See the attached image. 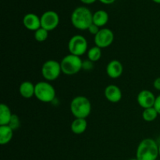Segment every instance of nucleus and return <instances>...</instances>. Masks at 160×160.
Returning a JSON list of instances; mask_svg holds the SVG:
<instances>
[{"label":"nucleus","mask_w":160,"mask_h":160,"mask_svg":"<svg viewBox=\"0 0 160 160\" xmlns=\"http://www.w3.org/2000/svg\"><path fill=\"white\" fill-rule=\"evenodd\" d=\"M12 113L9 106L4 103L0 104V126L8 125L11 120Z\"/></svg>","instance_id":"obj_18"},{"label":"nucleus","mask_w":160,"mask_h":160,"mask_svg":"<svg viewBox=\"0 0 160 160\" xmlns=\"http://www.w3.org/2000/svg\"><path fill=\"white\" fill-rule=\"evenodd\" d=\"M34 39L38 42H43L47 40L48 37V31L44 28H40L37 31H34Z\"/></svg>","instance_id":"obj_21"},{"label":"nucleus","mask_w":160,"mask_h":160,"mask_svg":"<svg viewBox=\"0 0 160 160\" xmlns=\"http://www.w3.org/2000/svg\"><path fill=\"white\" fill-rule=\"evenodd\" d=\"M159 113L154 107L144 109L142 112V118L146 122H152L157 119Z\"/></svg>","instance_id":"obj_20"},{"label":"nucleus","mask_w":160,"mask_h":160,"mask_svg":"<svg viewBox=\"0 0 160 160\" xmlns=\"http://www.w3.org/2000/svg\"><path fill=\"white\" fill-rule=\"evenodd\" d=\"M106 73L112 79H117L120 78L123 72V67L121 62L117 59H112L109 61L106 66Z\"/></svg>","instance_id":"obj_11"},{"label":"nucleus","mask_w":160,"mask_h":160,"mask_svg":"<svg viewBox=\"0 0 160 160\" xmlns=\"http://www.w3.org/2000/svg\"><path fill=\"white\" fill-rule=\"evenodd\" d=\"M83 60L80 56L69 54L64 56L60 62L61 70L63 74L73 76L82 70Z\"/></svg>","instance_id":"obj_4"},{"label":"nucleus","mask_w":160,"mask_h":160,"mask_svg":"<svg viewBox=\"0 0 160 160\" xmlns=\"http://www.w3.org/2000/svg\"><path fill=\"white\" fill-rule=\"evenodd\" d=\"M104 95L106 99L112 103H117L121 100L122 92L116 84H109L105 88Z\"/></svg>","instance_id":"obj_13"},{"label":"nucleus","mask_w":160,"mask_h":160,"mask_svg":"<svg viewBox=\"0 0 160 160\" xmlns=\"http://www.w3.org/2000/svg\"><path fill=\"white\" fill-rule=\"evenodd\" d=\"M70 20L76 29L85 31L93 23V13L88 8L79 6L73 11Z\"/></svg>","instance_id":"obj_1"},{"label":"nucleus","mask_w":160,"mask_h":160,"mask_svg":"<svg viewBox=\"0 0 160 160\" xmlns=\"http://www.w3.org/2000/svg\"><path fill=\"white\" fill-rule=\"evenodd\" d=\"M19 92L23 98L28 99L32 98L35 93V84L29 81H23L19 87Z\"/></svg>","instance_id":"obj_14"},{"label":"nucleus","mask_w":160,"mask_h":160,"mask_svg":"<svg viewBox=\"0 0 160 160\" xmlns=\"http://www.w3.org/2000/svg\"><path fill=\"white\" fill-rule=\"evenodd\" d=\"M94 67V62H92L89 59H86V60L83 61V64H82V70H92Z\"/></svg>","instance_id":"obj_23"},{"label":"nucleus","mask_w":160,"mask_h":160,"mask_svg":"<svg viewBox=\"0 0 160 160\" xmlns=\"http://www.w3.org/2000/svg\"><path fill=\"white\" fill-rule=\"evenodd\" d=\"M70 109L75 118L86 119L92 112V103L87 97L78 95L72 99Z\"/></svg>","instance_id":"obj_3"},{"label":"nucleus","mask_w":160,"mask_h":160,"mask_svg":"<svg viewBox=\"0 0 160 160\" xmlns=\"http://www.w3.org/2000/svg\"><path fill=\"white\" fill-rule=\"evenodd\" d=\"M59 23V17L56 12L48 10L41 16V25L44 29L49 31H53L58 27Z\"/></svg>","instance_id":"obj_9"},{"label":"nucleus","mask_w":160,"mask_h":160,"mask_svg":"<svg viewBox=\"0 0 160 160\" xmlns=\"http://www.w3.org/2000/svg\"><path fill=\"white\" fill-rule=\"evenodd\" d=\"M55 88L48 81H40L35 84L34 96L38 101L45 103L52 102L56 98Z\"/></svg>","instance_id":"obj_5"},{"label":"nucleus","mask_w":160,"mask_h":160,"mask_svg":"<svg viewBox=\"0 0 160 160\" xmlns=\"http://www.w3.org/2000/svg\"><path fill=\"white\" fill-rule=\"evenodd\" d=\"M98 1H99L100 2L102 3V4L111 5V4H112V3L115 2L116 0H98Z\"/></svg>","instance_id":"obj_27"},{"label":"nucleus","mask_w":160,"mask_h":160,"mask_svg":"<svg viewBox=\"0 0 160 160\" xmlns=\"http://www.w3.org/2000/svg\"><path fill=\"white\" fill-rule=\"evenodd\" d=\"M109 21V14L103 9L97 10L93 13V23L99 27L100 28L104 27Z\"/></svg>","instance_id":"obj_17"},{"label":"nucleus","mask_w":160,"mask_h":160,"mask_svg":"<svg viewBox=\"0 0 160 160\" xmlns=\"http://www.w3.org/2000/svg\"><path fill=\"white\" fill-rule=\"evenodd\" d=\"M114 41V34L109 28H101L98 34L94 37V42L96 46L100 48H108Z\"/></svg>","instance_id":"obj_8"},{"label":"nucleus","mask_w":160,"mask_h":160,"mask_svg":"<svg viewBox=\"0 0 160 160\" xmlns=\"http://www.w3.org/2000/svg\"><path fill=\"white\" fill-rule=\"evenodd\" d=\"M159 144L152 138H145L138 144L136 150L138 160H157Z\"/></svg>","instance_id":"obj_2"},{"label":"nucleus","mask_w":160,"mask_h":160,"mask_svg":"<svg viewBox=\"0 0 160 160\" xmlns=\"http://www.w3.org/2000/svg\"><path fill=\"white\" fill-rule=\"evenodd\" d=\"M100 29H101V28H100L99 27H98V26H97V25H95V24H94V23H92V24L91 25V26L88 28V31H89V33H90L91 34H92V35L95 36L97 34H98V31H100Z\"/></svg>","instance_id":"obj_24"},{"label":"nucleus","mask_w":160,"mask_h":160,"mask_svg":"<svg viewBox=\"0 0 160 160\" xmlns=\"http://www.w3.org/2000/svg\"><path fill=\"white\" fill-rule=\"evenodd\" d=\"M42 75L47 81H56L62 73L60 62L54 59L45 61L42 67Z\"/></svg>","instance_id":"obj_7"},{"label":"nucleus","mask_w":160,"mask_h":160,"mask_svg":"<svg viewBox=\"0 0 160 160\" xmlns=\"http://www.w3.org/2000/svg\"><path fill=\"white\" fill-rule=\"evenodd\" d=\"M156 97L154 94L149 90H142L138 93L137 96V102L142 108L148 109V108L154 107L156 102Z\"/></svg>","instance_id":"obj_10"},{"label":"nucleus","mask_w":160,"mask_h":160,"mask_svg":"<svg viewBox=\"0 0 160 160\" xmlns=\"http://www.w3.org/2000/svg\"><path fill=\"white\" fill-rule=\"evenodd\" d=\"M87 55L88 59H89V60L93 62H98L102 57V48L95 45V46L92 47V48L88 50Z\"/></svg>","instance_id":"obj_19"},{"label":"nucleus","mask_w":160,"mask_h":160,"mask_svg":"<svg viewBox=\"0 0 160 160\" xmlns=\"http://www.w3.org/2000/svg\"><path fill=\"white\" fill-rule=\"evenodd\" d=\"M23 24L29 31H36L38 29L42 28L41 17L32 12L27 13L23 18Z\"/></svg>","instance_id":"obj_12"},{"label":"nucleus","mask_w":160,"mask_h":160,"mask_svg":"<svg viewBox=\"0 0 160 160\" xmlns=\"http://www.w3.org/2000/svg\"><path fill=\"white\" fill-rule=\"evenodd\" d=\"M154 108L156 109L159 115H160V95H158L156 98V102H155Z\"/></svg>","instance_id":"obj_25"},{"label":"nucleus","mask_w":160,"mask_h":160,"mask_svg":"<svg viewBox=\"0 0 160 160\" xmlns=\"http://www.w3.org/2000/svg\"><path fill=\"white\" fill-rule=\"evenodd\" d=\"M159 157H160V142L159 144Z\"/></svg>","instance_id":"obj_30"},{"label":"nucleus","mask_w":160,"mask_h":160,"mask_svg":"<svg viewBox=\"0 0 160 160\" xmlns=\"http://www.w3.org/2000/svg\"><path fill=\"white\" fill-rule=\"evenodd\" d=\"M80 1H81V2L84 3V4L90 5V4H92V3L95 2L96 0H80Z\"/></svg>","instance_id":"obj_28"},{"label":"nucleus","mask_w":160,"mask_h":160,"mask_svg":"<svg viewBox=\"0 0 160 160\" xmlns=\"http://www.w3.org/2000/svg\"><path fill=\"white\" fill-rule=\"evenodd\" d=\"M88 122L86 119L82 118H75L72 121L70 128L73 134H81L84 133L87 130Z\"/></svg>","instance_id":"obj_15"},{"label":"nucleus","mask_w":160,"mask_h":160,"mask_svg":"<svg viewBox=\"0 0 160 160\" xmlns=\"http://www.w3.org/2000/svg\"><path fill=\"white\" fill-rule=\"evenodd\" d=\"M128 160H138V159H137V158H132V159H130Z\"/></svg>","instance_id":"obj_31"},{"label":"nucleus","mask_w":160,"mask_h":160,"mask_svg":"<svg viewBox=\"0 0 160 160\" xmlns=\"http://www.w3.org/2000/svg\"><path fill=\"white\" fill-rule=\"evenodd\" d=\"M152 1L154 2L157 3V4H160V0H152Z\"/></svg>","instance_id":"obj_29"},{"label":"nucleus","mask_w":160,"mask_h":160,"mask_svg":"<svg viewBox=\"0 0 160 160\" xmlns=\"http://www.w3.org/2000/svg\"><path fill=\"white\" fill-rule=\"evenodd\" d=\"M153 87L156 90L160 91V77L156 78L153 81Z\"/></svg>","instance_id":"obj_26"},{"label":"nucleus","mask_w":160,"mask_h":160,"mask_svg":"<svg viewBox=\"0 0 160 160\" xmlns=\"http://www.w3.org/2000/svg\"><path fill=\"white\" fill-rule=\"evenodd\" d=\"M9 127L12 128L13 131H16L17 129H18L20 126V120L17 114H12V117H11V120L9 123Z\"/></svg>","instance_id":"obj_22"},{"label":"nucleus","mask_w":160,"mask_h":160,"mask_svg":"<svg viewBox=\"0 0 160 160\" xmlns=\"http://www.w3.org/2000/svg\"><path fill=\"white\" fill-rule=\"evenodd\" d=\"M13 136V130L9 125L0 126V144L2 145H7L11 142Z\"/></svg>","instance_id":"obj_16"},{"label":"nucleus","mask_w":160,"mask_h":160,"mask_svg":"<svg viewBox=\"0 0 160 160\" xmlns=\"http://www.w3.org/2000/svg\"><path fill=\"white\" fill-rule=\"evenodd\" d=\"M88 41L81 34H75L70 38L68 42V49L70 54L80 56L85 54L88 52Z\"/></svg>","instance_id":"obj_6"}]
</instances>
